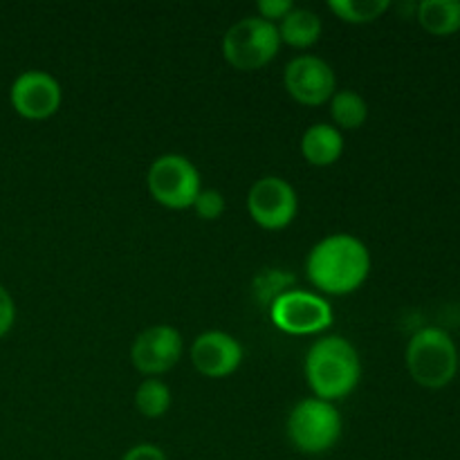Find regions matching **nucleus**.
I'll return each instance as SVG.
<instances>
[{
  "label": "nucleus",
  "mask_w": 460,
  "mask_h": 460,
  "mask_svg": "<svg viewBox=\"0 0 460 460\" xmlns=\"http://www.w3.org/2000/svg\"><path fill=\"white\" fill-rule=\"evenodd\" d=\"M182 358V335L169 323H157L139 332L130 349L133 367L144 376H162Z\"/></svg>",
  "instance_id": "11"
},
{
  "label": "nucleus",
  "mask_w": 460,
  "mask_h": 460,
  "mask_svg": "<svg viewBox=\"0 0 460 460\" xmlns=\"http://www.w3.org/2000/svg\"><path fill=\"white\" fill-rule=\"evenodd\" d=\"M391 7L389 0H331L328 9L346 22H373Z\"/></svg>",
  "instance_id": "19"
},
{
  "label": "nucleus",
  "mask_w": 460,
  "mask_h": 460,
  "mask_svg": "<svg viewBox=\"0 0 460 460\" xmlns=\"http://www.w3.org/2000/svg\"><path fill=\"white\" fill-rule=\"evenodd\" d=\"M191 362L205 377H227L241 367L243 346L236 337L223 331H207L193 341Z\"/></svg>",
  "instance_id": "12"
},
{
  "label": "nucleus",
  "mask_w": 460,
  "mask_h": 460,
  "mask_svg": "<svg viewBox=\"0 0 460 460\" xmlns=\"http://www.w3.org/2000/svg\"><path fill=\"white\" fill-rule=\"evenodd\" d=\"M193 211L202 220H216L225 211V196L218 189H200L198 198L193 200Z\"/></svg>",
  "instance_id": "20"
},
{
  "label": "nucleus",
  "mask_w": 460,
  "mask_h": 460,
  "mask_svg": "<svg viewBox=\"0 0 460 460\" xmlns=\"http://www.w3.org/2000/svg\"><path fill=\"white\" fill-rule=\"evenodd\" d=\"M371 272V252L350 234H331L310 250L305 277L326 295H350Z\"/></svg>",
  "instance_id": "1"
},
{
  "label": "nucleus",
  "mask_w": 460,
  "mask_h": 460,
  "mask_svg": "<svg viewBox=\"0 0 460 460\" xmlns=\"http://www.w3.org/2000/svg\"><path fill=\"white\" fill-rule=\"evenodd\" d=\"M171 389L157 377H146L135 391V407L146 418H162L171 409Z\"/></svg>",
  "instance_id": "18"
},
{
  "label": "nucleus",
  "mask_w": 460,
  "mask_h": 460,
  "mask_svg": "<svg viewBox=\"0 0 460 460\" xmlns=\"http://www.w3.org/2000/svg\"><path fill=\"white\" fill-rule=\"evenodd\" d=\"M304 368L314 398L326 402L344 400L346 395L353 394L362 377L358 350L349 340L337 335L314 341L305 355Z\"/></svg>",
  "instance_id": "2"
},
{
  "label": "nucleus",
  "mask_w": 460,
  "mask_h": 460,
  "mask_svg": "<svg viewBox=\"0 0 460 460\" xmlns=\"http://www.w3.org/2000/svg\"><path fill=\"white\" fill-rule=\"evenodd\" d=\"M61 99L58 81L43 70L21 72L9 88V103L22 119H48L58 111Z\"/></svg>",
  "instance_id": "10"
},
{
  "label": "nucleus",
  "mask_w": 460,
  "mask_h": 460,
  "mask_svg": "<svg viewBox=\"0 0 460 460\" xmlns=\"http://www.w3.org/2000/svg\"><path fill=\"white\" fill-rule=\"evenodd\" d=\"M121 460H166V454L153 443H139L130 447Z\"/></svg>",
  "instance_id": "23"
},
{
  "label": "nucleus",
  "mask_w": 460,
  "mask_h": 460,
  "mask_svg": "<svg viewBox=\"0 0 460 460\" xmlns=\"http://www.w3.org/2000/svg\"><path fill=\"white\" fill-rule=\"evenodd\" d=\"M331 117L335 128L355 130L368 119V106L355 90H337L331 97Z\"/></svg>",
  "instance_id": "16"
},
{
  "label": "nucleus",
  "mask_w": 460,
  "mask_h": 460,
  "mask_svg": "<svg viewBox=\"0 0 460 460\" xmlns=\"http://www.w3.org/2000/svg\"><path fill=\"white\" fill-rule=\"evenodd\" d=\"M404 359H407L409 376L425 389L447 386L456 377L460 364V355L452 335L436 326L420 328L409 340Z\"/></svg>",
  "instance_id": "3"
},
{
  "label": "nucleus",
  "mask_w": 460,
  "mask_h": 460,
  "mask_svg": "<svg viewBox=\"0 0 460 460\" xmlns=\"http://www.w3.org/2000/svg\"><path fill=\"white\" fill-rule=\"evenodd\" d=\"M153 200L169 209H189L200 193V173L189 157L178 153L160 155L146 175Z\"/></svg>",
  "instance_id": "6"
},
{
  "label": "nucleus",
  "mask_w": 460,
  "mask_h": 460,
  "mask_svg": "<svg viewBox=\"0 0 460 460\" xmlns=\"http://www.w3.org/2000/svg\"><path fill=\"white\" fill-rule=\"evenodd\" d=\"M295 286H296L295 274L288 272V270L268 268V270H261V272L256 274L254 283H252V292H254L256 304L270 310V305H272L279 296L295 290Z\"/></svg>",
  "instance_id": "17"
},
{
  "label": "nucleus",
  "mask_w": 460,
  "mask_h": 460,
  "mask_svg": "<svg viewBox=\"0 0 460 460\" xmlns=\"http://www.w3.org/2000/svg\"><path fill=\"white\" fill-rule=\"evenodd\" d=\"M283 84L290 97L304 106H322L337 93L335 70L314 54L292 58L283 72Z\"/></svg>",
  "instance_id": "9"
},
{
  "label": "nucleus",
  "mask_w": 460,
  "mask_h": 460,
  "mask_svg": "<svg viewBox=\"0 0 460 460\" xmlns=\"http://www.w3.org/2000/svg\"><path fill=\"white\" fill-rule=\"evenodd\" d=\"M13 322H16V304L7 288L0 283V340L12 331Z\"/></svg>",
  "instance_id": "22"
},
{
  "label": "nucleus",
  "mask_w": 460,
  "mask_h": 460,
  "mask_svg": "<svg viewBox=\"0 0 460 460\" xmlns=\"http://www.w3.org/2000/svg\"><path fill=\"white\" fill-rule=\"evenodd\" d=\"M281 49V39L274 22L261 16H247L234 22L223 36V57L241 72L268 66Z\"/></svg>",
  "instance_id": "5"
},
{
  "label": "nucleus",
  "mask_w": 460,
  "mask_h": 460,
  "mask_svg": "<svg viewBox=\"0 0 460 460\" xmlns=\"http://www.w3.org/2000/svg\"><path fill=\"white\" fill-rule=\"evenodd\" d=\"M416 16L429 34L452 36L460 30V0H422Z\"/></svg>",
  "instance_id": "15"
},
{
  "label": "nucleus",
  "mask_w": 460,
  "mask_h": 460,
  "mask_svg": "<svg viewBox=\"0 0 460 460\" xmlns=\"http://www.w3.org/2000/svg\"><path fill=\"white\" fill-rule=\"evenodd\" d=\"M295 9L292 0H259V16L270 22H281Z\"/></svg>",
  "instance_id": "21"
},
{
  "label": "nucleus",
  "mask_w": 460,
  "mask_h": 460,
  "mask_svg": "<svg viewBox=\"0 0 460 460\" xmlns=\"http://www.w3.org/2000/svg\"><path fill=\"white\" fill-rule=\"evenodd\" d=\"M277 30L281 43L290 45V48H310L319 40L323 25L319 13H314L313 9L295 7L279 22Z\"/></svg>",
  "instance_id": "14"
},
{
  "label": "nucleus",
  "mask_w": 460,
  "mask_h": 460,
  "mask_svg": "<svg viewBox=\"0 0 460 460\" xmlns=\"http://www.w3.org/2000/svg\"><path fill=\"white\" fill-rule=\"evenodd\" d=\"M301 153L313 166H331L344 153V135L332 124H313L301 137Z\"/></svg>",
  "instance_id": "13"
},
{
  "label": "nucleus",
  "mask_w": 460,
  "mask_h": 460,
  "mask_svg": "<svg viewBox=\"0 0 460 460\" xmlns=\"http://www.w3.org/2000/svg\"><path fill=\"white\" fill-rule=\"evenodd\" d=\"M458 371H460V364H458Z\"/></svg>",
  "instance_id": "24"
},
{
  "label": "nucleus",
  "mask_w": 460,
  "mask_h": 460,
  "mask_svg": "<svg viewBox=\"0 0 460 460\" xmlns=\"http://www.w3.org/2000/svg\"><path fill=\"white\" fill-rule=\"evenodd\" d=\"M288 438L301 454H326L340 443L341 416L332 402L305 398L295 404L288 416Z\"/></svg>",
  "instance_id": "4"
},
{
  "label": "nucleus",
  "mask_w": 460,
  "mask_h": 460,
  "mask_svg": "<svg viewBox=\"0 0 460 460\" xmlns=\"http://www.w3.org/2000/svg\"><path fill=\"white\" fill-rule=\"evenodd\" d=\"M299 200L288 180L277 175H265L252 184L247 193V211L259 227L277 232L295 220Z\"/></svg>",
  "instance_id": "8"
},
{
  "label": "nucleus",
  "mask_w": 460,
  "mask_h": 460,
  "mask_svg": "<svg viewBox=\"0 0 460 460\" xmlns=\"http://www.w3.org/2000/svg\"><path fill=\"white\" fill-rule=\"evenodd\" d=\"M270 319L288 335H317L331 328L332 308L323 296L295 288L270 305Z\"/></svg>",
  "instance_id": "7"
}]
</instances>
